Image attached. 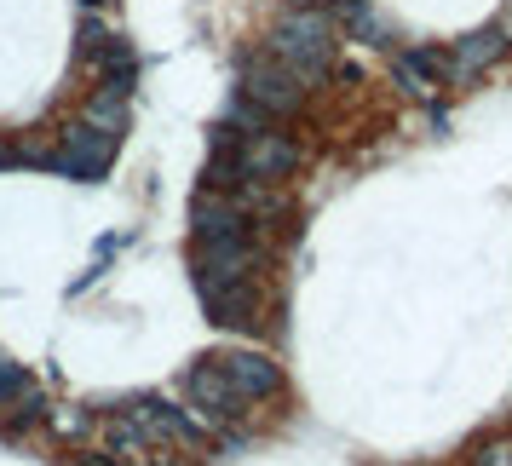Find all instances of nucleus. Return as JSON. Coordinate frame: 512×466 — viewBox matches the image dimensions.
I'll return each instance as SVG.
<instances>
[{
  "label": "nucleus",
  "mask_w": 512,
  "mask_h": 466,
  "mask_svg": "<svg viewBox=\"0 0 512 466\" xmlns=\"http://www.w3.org/2000/svg\"><path fill=\"white\" fill-rule=\"evenodd\" d=\"M334 47H340V24H334V12H323V6H294L277 24V35H271V52L300 75L305 87L334 70Z\"/></svg>",
  "instance_id": "1"
},
{
  "label": "nucleus",
  "mask_w": 512,
  "mask_h": 466,
  "mask_svg": "<svg viewBox=\"0 0 512 466\" xmlns=\"http://www.w3.org/2000/svg\"><path fill=\"white\" fill-rule=\"evenodd\" d=\"M236 93L254 98L259 110L277 121V116H300L311 87H305L300 75L282 64L277 52H248V58H242V70H236Z\"/></svg>",
  "instance_id": "2"
},
{
  "label": "nucleus",
  "mask_w": 512,
  "mask_h": 466,
  "mask_svg": "<svg viewBox=\"0 0 512 466\" xmlns=\"http://www.w3.org/2000/svg\"><path fill=\"white\" fill-rule=\"evenodd\" d=\"M116 144L110 133H98L93 121H70L64 127V139H58V150H47L52 173H64V179H75V185H98L104 173H110V156H116Z\"/></svg>",
  "instance_id": "3"
},
{
  "label": "nucleus",
  "mask_w": 512,
  "mask_h": 466,
  "mask_svg": "<svg viewBox=\"0 0 512 466\" xmlns=\"http://www.w3.org/2000/svg\"><path fill=\"white\" fill-rule=\"evenodd\" d=\"M259 265H265V248L254 242V231H236V236L196 242L190 277H196V288H208V282H254Z\"/></svg>",
  "instance_id": "4"
},
{
  "label": "nucleus",
  "mask_w": 512,
  "mask_h": 466,
  "mask_svg": "<svg viewBox=\"0 0 512 466\" xmlns=\"http://www.w3.org/2000/svg\"><path fill=\"white\" fill-rule=\"evenodd\" d=\"M179 392L190 397V409H196V420L202 426H236L242 420V397L231 392V380L219 374V363L213 357H202V363H190L185 374H179Z\"/></svg>",
  "instance_id": "5"
},
{
  "label": "nucleus",
  "mask_w": 512,
  "mask_h": 466,
  "mask_svg": "<svg viewBox=\"0 0 512 466\" xmlns=\"http://www.w3.org/2000/svg\"><path fill=\"white\" fill-rule=\"evenodd\" d=\"M236 167H242V185H282L300 167V144L277 127L248 133V139H236Z\"/></svg>",
  "instance_id": "6"
},
{
  "label": "nucleus",
  "mask_w": 512,
  "mask_h": 466,
  "mask_svg": "<svg viewBox=\"0 0 512 466\" xmlns=\"http://www.w3.org/2000/svg\"><path fill=\"white\" fill-rule=\"evenodd\" d=\"M219 374L231 380V392L242 403H271L282 392V369L265 357V351H225V357H213Z\"/></svg>",
  "instance_id": "7"
},
{
  "label": "nucleus",
  "mask_w": 512,
  "mask_h": 466,
  "mask_svg": "<svg viewBox=\"0 0 512 466\" xmlns=\"http://www.w3.org/2000/svg\"><path fill=\"white\" fill-rule=\"evenodd\" d=\"M501 52H507V35H501L495 24L472 29V35H461L455 47L443 52V81H449V87H472V81H478Z\"/></svg>",
  "instance_id": "8"
},
{
  "label": "nucleus",
  "mask_w": 512,
  "mask_h": 466,
  "mask_svg": "<svg viewBox=\"0 0 512 466\" xmlns=\"http://www.w3.org/2000/svg\"><path fill=\"white\" fill-rule=\"evenodd\" d=\"M202 305H208V317L219 328H242V334H254L259 328V294L254 282H208V288H196Z\"/></svg>",
  "instance_id": "9"
},
{
  "label": "nucleus",
  "mask_w": 512,
  "mask_h": 466,
  "mask_svg": "<svg viewBox=\"0 0 512 466\" xmlns=\"http://www.w3.org/2000/svg\"><path fill=\"white\" fill-rule=\"evenodd\" d=\"M190 231H196V242H213V236H236V231H254V225L242 219L236 196H225V190H202V196L190 202Z\"/></svg>",
  "instance_id": "10"
},
{
  "label": "nucleus",
  "mask_w": 512,
  "mask_h": 466,
  "mask_svg": "<svg viewBox=\"0 0 512 466\" xmlns=\"http://www.w3.org/2000/svg\"><path fill=\"white\" fill-rule=\"evenodd\" d=\"M392 81L403 98H432L443 81V52L438 47H409L392 58Z\"/></svg>",
  "instance_id": "11"
},
{
  "label": "nucleus",
  "mask_w": 512,
  "mask_h": 466,
  "mask_svg": "<svg viewBox=\"0 0 512 466\" xmlns=\"http://www.w3.org/2000/svg\"><path fill=\"white\" fill-rule=\"evenodd\" d=\"M98 87H104V93H116V98L139 93V58H133V47L110 41V47L98 52Z\"/></svg>",
  "instance_id": "12"
},
{
  "label": "nucleus",
  "mask_w": 512,
  "mask_h": 466,
  "mask_svg": "<svg viewBox=\"0 0 512 466\" xmlns=\"http://www.w3.org/2000/svg\"><path fill=\"white\" fill-rule=\"evenodd\" d=\"M87 121H93L98 133L121 139V133H127V98H116V93H104V87H98V93L87 98Z\"/></svg>",
  "instance_id": "13"
},
{
  "label": "nucleus",
  "mask_w": 512,
  "mask_h": 466,
  "mask_svg": "<svg viewBox=\"0 0 512 466\" xmlns=\"http://www.w3.org/2000/svg\"><path fill=\"white\" fill-rule=\"evenodd\" d=\"M225 127H242V139H248V133H265V127H271V116L259 110L254 98L236 93V98H231V110H225Z\"/></svg>",
  "instance_id": "14"
},
{
  "label": "nucleus",
  "mask_w": 512,
  "mask_h": 466,
  "mask_svg": "<svg viewBox=\"0 0 512 466\" xmlns=\"http://www.w3.org/2000/svg\"><path fill=\"white\" fill-rule=\"evenodd\" d=\"M24 386H29L24 363H18V357H6V351H0V409H12V397L24 392Z\"/></svg>",
  "instance_id": "15"
},
{
  "label": "nucleus",
  "mask_w": 512,
  "mask_h": 466,
  "mask_svg": "<svg viewBox=\"0 0 512 466\" xmlns=\"http://www.w3.org/2000/svg\"><path fill=\"white\" fill-rule=\"evenodd\" d=\"M472 466H512V438H489V443H478Z\"/></svg>",
  "instance_id": "16"
},
{
  "label": "nucleus",
  "mask_w": 512,
  "mask_h": 466,
  "mask_svg": "<svg viewBox=\"0 0 512 466\" xmlns=\"http://www.w3.org/2000/svg\"><path fill=\"white\" fill-rule=\"evenodd\" d=\"M58 426H64V432H81V426H87V415H81V409H64V415H58Z\"/></svg>",
  "instance_id": "17"
},
{
  "label": "nucleus",
  "mask_w": 512,
  "mask_h": 466,
  "mask_svg": "<svg viewBox=\"0 0 512 466\" xmlns=\"http://www.w3.org/2000/svg\"><path fill=\"white\" fill-rule=\"evenodd\" d=\"M495 29L507 35V47H512V0H507V6H501V24H495Z\"/></svg>",
  "instance_id": "18"
},
{
  "label": "nucleus",
  "mask_w": 512,
  "mask_h": 466,
  "mask_svg": "<svg viewBox=\"0 0 512 466\" xmlns=\"http://www.w3.org/2000/svg\"><path fill=\"white\" fill-rule=\"evenodd\" d=\"M81 466H116V461H110V455H87Z\"/></svg>",
  "instance_id": "19"
},
{
  "label": "nucleus",
  "mask_w": 512,
  "mask_h": 466,
  "mask_svg": "<svg viewBox=\"0 0 512 466\" xmlns=\"http://www.w3.org/2000/svg\"><path fill=\"white\" fill-rule=\"evenodd\" d=\"M81 6H104V0H81Z\"/></svg>",
  "instance_id": "20"
},
{
  "label": "nucleus",
  "mask_w": 512,
  "mask_h": 466,
  "mask_svg": "<svg viewBox=\"0 0 512 466\" xmlns=\"http://www.w3.org/2000/svg\"><path fill=\"white\" fill-rule=\"evenodd\" d=\"M294 6H317V0H294Z\"/></svg>",
  "instance_id": "21"
}]
</instances>
